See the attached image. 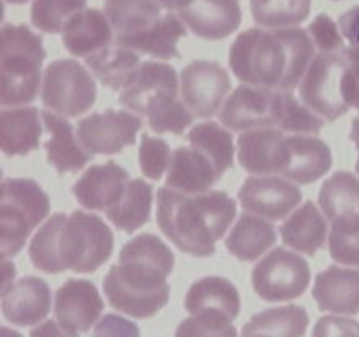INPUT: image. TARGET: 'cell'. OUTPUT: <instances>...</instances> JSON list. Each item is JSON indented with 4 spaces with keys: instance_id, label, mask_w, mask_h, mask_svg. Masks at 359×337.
Masks as SVG:
<instances>
[{
    "instance_id": "6da1fadb",
    "label": "cell",
    "mask_w": 359,
    "mask_h": 337,
    "mask_svg": "<svg viewBox=\"0 0 359 337\" xmlns=\"http://www.w3.org/2000/svg\"><path fill=\"white\" fill-rule=\"evenodd\" d=\"M174 253L154 234H140L126 242L119 263L104 277L109 304L133 318H151L167 305Z\"/></svg>"
},
{
    "instance_id": "7a4b0ae2",
    "label": "cell",
    "mask_w": 359,
    "mask_h": 337,
    "mask_svg": "<svg viewBox=\"0 0 359 337\" xmlns=\"http://www.w3.org/2000/svg\"><path fill=\"white\" fill-rule=\"evenodd\" d=\"M114 235L97 214L74 211L56 213L34 235L28 248L30 262L39 270L60 274L95 272L112 255Z\"/></svg>"
},
{
    "instance_id": "3957f363",
    "label": "cell",
    "mask_w": 359,
    "mask_h": 337,
    "mask_svg": "<svg viewBox=\"0 0 359 337\" xmlns=\"http://www.w3.org/2000/svg\"><path fill=\"white\" fill-rule=\"evenodd\" d=\"M156 221L165 235L198 258L216 253V242L226 234L237 214V204L224 192L182 193L168 186L158 190Z\"/></svg>"
},
{
    "instance_id": "277c9868",
    "label": "cell",
    "mask_w": 359,
    "mask_h": 337,
    "mask_svg": "<svg viewBox=\"0 0 359 337\" xmlns=\"http://www.w3.org/2000/svg\"><path fill=\"white\" fill-rule=\"evenodd\" d=\"M46 51L42 39L27 25L2 27L0 74H2V107H18L37 98L42 88V63Z\"/></svg>"
},
{
    "instance_id": "5b68a950",
    "label": "cell",
    "mask_w": 359,
    "mask_h": 337,
    "mask_svg": "<svg viewBox=\"0 0 359 337\" xmlns=\"http://www.w3.org/2000/svg\"><path fill=\"white\" fill-rule=\"evenodd\" d=\"M49 214V197L37 181L6 178L0 199V251L4 258L18 255L32 232Z\"/></svg>"
},
{
    "instance_id": "8992f818",
    "label": "cell",
    "mask_w": 359,
    "mask_h": 337,
    "mask_svg": "<svg viewBox=\"0 0 359 337\" xmlns=\"http://www.w3.org/2000/svg\"><path fill=\"white\" fill-rule=\"evenodd\" d=\"M230 67L244 84L279 90L287 70V51L277 30L249 28L230 48Z\"/></svg>"
},
{
    "instance_id": "52a82bcc",
    "label": "cell",
    "mask_w": 359,
    "mask_h": 337,
    "mask_svg": "<svg viewBox=\"0 0 359 337\" xmlns=\"http://www.w3.org/2000/svg\"><path fill=\"white\" fill-rule=\"evenodd\" d=\"M97 98L93 76L77 60H55L44 70L41 100L48 111L76 118L90 111Z\"/></svg>"
},
{
    "instance_id": "ba28073f",
    "label": "cell",
    "mask_w": 359,
    "mask_h": 337,
    "mask_svg": "<svg viewBox=\"0 0 359 337\" xmlns=\"http://www.w3.org/2000/svg\"><path fill=\"white\" fill-rule=\"evenodd\" d=\"M347 58L344 53H318L300 83V98L309 109L332 123L342 118L349 105L342 95Z\"/></svg>"
},
{
    "instance_id": "9c48e42d",
    "label": "cell",
    "mask_w": 359,
    "mask_h": 337,
    "mask_svg": "<svg viewBox=\"0 0 359 337\" xmlns=\"http://www.w3.org/2000/svg\"><path fill=\"white\" fill-rule=\"evenodd\" d=\"M251 279L256 295L263 300H293L309 288L311 267L297 253L277 248L252 269Z\"/></svg>"
},
{
    "instance_id": "30bf717a",
    "label": "cell",
    "mask_w": 359,
    "mask_h": 337,
    "mask_svg": "<svg viewBox=\"0 0 359 337\" xmlns=\"http://www.w3.org/2000/svg\"><path fill=\"white\" fill-rule=\"evenodd\" d=\"M219 119L233 132L277 128L280 119V90L242 84L226 98L219 111Z\"/></svg>"
},
{
    "instance_id": "8fae6325",
    "label": "cell",
    "mask_w": 359,
    "mask_h": 337,
    "mask_svg": "<svg viewBox=\"0 0 359 337\" xmlns=\"http://www.w3.org/2000/svg\"><path fill=\"white\" fill-rule=\"evenodd\" d=\"M181 90L177 72L168 63L142 62L119 93V104L139 114H151L161 105L175 100Z\"/></svg>"
},
{
    "instance_id": "7c38bea8",
    "label": "cell",
    "mask_w": 359,
    "mask_h": 337,
    "mask_svg": "<svg viewBox=\"0 0 359 337\" xmlns=\"http://www.w3.org/2000/svg\"><path fill=\"white\" fill-rule=\"evenodd\" d=\"M230 88V76L217 62L195 60L181 72V98L196 118L219 112Z\"/></svg>"
},
{
    "instance_id": "4fadbf2b",
    "label": "cell",
    "mask_w": 359,
    "mask_h": 337,
    "mask_svg": "<svg viewBox=\"0 0 359 337\" xmlns=\"http://www.w3.org/2000/svg\"><path fill=\"white\" fill-rule=\"evenodd\" d=\"M142 119L126 111L107 109L79 119L76 125L81 144L91 154H116L126 146H133Z\"/></svg>"
},
{
    "instance_id": "5bb4252c",
    "label": "cell",
    "mask_w": 359,
    "mask_h": 337,
    "mask_svg": "<svg viewBox=\"0 0 359 337\" xmlns=\"http://www.w3.org/2000/svg\"><path fill=\"white\" fill-rule=\"evenodd\" d=\"M241 206L248 213L270 221H279L297 209L302 192L293 181L273 176H252L238 190Z\"/></svg>"
},
{
    "instance_id": "9a60e30c",
    "label": "cell",
    "mask_w": 359,
    "mask_h": 337,
    "mask_svg": "<svg viewBox=\"0 0 359 337\" xmlns=\"http://www.w3.org/2000/svg\"><path fill=\"white\" fill-rule=\"evenodd\" d=\"M175 14L189 32L205 41L230 37L242 23V9L237 0H191Z\"/></svg>"
},
{
    "instance_id": "2e32d148",
    "label": "cell",
    "mask_w": 359,
    "mask_h": 337,
    "mask_svg": "<svg viewBox=\"0 0 359 337\" xmlns=\"http://www.w3.org/2000/svg\"><path fill=\"white\" fill-rule=\"evenodd\" d=\"M104 311L97 286L88 279H67L56 290V319L74 332H88Z\"/></svg>"
},
{
    "instance_id": "e0dca14e",
    "label": "cell",
    "mask_w": 359,
    "mask_h": 337,
    "mask_svg": "<svg viewBox=\"0 0 359 337\" xmlns=\"http://www.w3.org/2000/svg\"><path fill=\"white\" fill-rule=\"evenodd\" d=\"M130 183L126 168L114 161L93 165L72 186L77 202L88 211H109L125 193Z\"/></svg>"
},
{
    "instance_id": "ac0fdd59",
    "label": "cell",
    "mask_w": 359,
    "mask_h": 337,
    "mask_svg": "<svg viewBox=\"0 0 359 337\" xmlns=\"http://www.w3.org/2000/svg\"><path fill=\"white\" fill-rule=\"evenodd\" d=\"M238 161L255 176L283 174L287 161L283 130L258 128L242 133L238 137Z\"/></svg>"
},
{
    "instance_id": "d6986e66",
    "label": "cell",
    "mask_w": 359,
    "mask_h": 337,
    "mask_svg": "<svg viewBox=\"0 0 359 337\" xmlns=\"http://www.w3.org/2000/svg\"><path fill=\"white\" fill-rule=\"evenodd\" d=\"M287 161L280 176L298 185H311L332 168V150L316 136L293 133L286 137Z\"/></svg>"
},
{
    "instance_id": "ffe728a7",
    "label": "cell",
    "mask_w": 359,
    "mask_h": 337,
    "mask_svg": "<svg viewBox=\"0 0 359 337\" xmlns=\"http://www.w3.org/2000/svg\"><path fill=\"white\" fill-rule=\"evenodd\" d=\"M2 295V315L14 325L41 323L51 309V290L41 277H21Z\"/></svg>"
},
{
    "instance_id": "44dd1931",
    "label": "cell",
    "mask_w": 359,
    "mask_h": 337,
    "mask_svg": "<svg viewBox=\"0 0 359 337\" xmlns=\"http://www.w3.org/2000/svg\"><path fill=\"white\" fill-rule=\"evenodd\" d=\"M42 121L49 133L44 147L48 161L60 174L79 172L84 165L90 164L93 154L81 144L76 128L63 116L51 111H42Z\"/></svg>"
},
{
    "instance_id": "7402d4cb",
    "label": "cell",
    "mask_w": 359,
    "mask_h": 337,
    "mask_svg": "<svg viewBox=\"0 0 359 337\" xmlns=\"http://www.w3.org/2000/svg\"><path fill=\"white\" fill-rule=\"evenodd\" d=\"M184 305L193 316H216L233 322L241 312V295L231 281L209 276L189 286Z\"/></svg>"
},
{
    "instance_id": "603a6c76",
    "label": "cell",
    "mask_w": 359,
    "mask_h": 337,
    "mask_svg": "<svg viewBox=\"0 0 359 337\" xmlns=\"http://www.w3.org/2000/svg\"><path fill=\"white\" fill-rule=\"evenodd\" d=\"M62 39L70 55L88 58L112 44L116 35L104 11L86 7L67 21L62 30Z\"/></svg>"
},
{
    "instance_id": "cb8c5ba5",
    "label": "cell",
    "mask_w": 359,
    "mask_h": 337,
    "mask_svg": "<svg viewBox=\"0 0 359 337\" xmlns=\"http://www.w3.org/2000/svg\"><path fill=\"white\" fill-rule=\"evenodd\" d=\"M223 176L212 161L193 146H181L172 153L168 165L167 186L182 193L210 192Z\"/></svg>"
},
{
    "instance_id": "d4e9b609",
    "label": "cell",
    "mask_w": 359,
    "mask_h": 337,
    "mask_svg": "<svg viewBox=\"0 0 359 337\" xmlns=\"http://www.w3.org/2000/svg\"><path fill=\"white\" fill-rule=\"evenodd\" d=\"M312 295L323 311L337 312V315H358L359 269L328 267L316 277Z\"/></svg>"
},
{
    "instance_id": "484cf974",
    "label": "cell",
    "mask_w": 359,
    "mask_h": 337,
    "mask_svg": "<svg viewBox=\"0 0 359 337\" xmlns=\"http://www.w3.org/2000/svg\"><path fill=\"white\" fill-rule=\"evenodd\" d=\"M41 112L35 107H4L0 114V146L6 157H23L41 144Z\"/></svg>"
},
{
    "instance_id": "4316f807",
    "label": "cell",
    "mask_w": 359,
    "mask_h": 337,
    "mask_svg": "<svg viewBox=\"0 0 359 337\" xmlns=\"http://www.w3.org/2000/svg\"><path fill=\"white\" fill-rule=\"evenodd\" d=\"M186 32H188V28L182 23L181 18L175 13L167 11L149 28L142 30L140 34L132 35V37L118 41V44L125 46L135 53L154 56V58L170 60L179 56L177 46L179 41L186 35Z\"/></svg>"
},
{
    "instance_id": "83f0119b",
    "label": "cell",
    "mask_w": 359,
    "mask_h": 337,
    "mask_svg": "<svg viewBox=\"0 0 359 337\" xmlns=\"http://www.w3.org/2000/svg\"><path fill=\"white\" fill-rule=\"evenodd\" d=\"M326 218L316 207L314 202H305L304 206L294 209L291 216L280 227V237L284 244L293 248L294 251L316 255L326 242Z\"/></svg>"
},
{
    "instance_id": "f1b7e54d",
    "label": "cell",
    "mask_w": 359,
    "mask_h": 337,
    "mask_svg": "<svg viewBox=\"0 0 359 337\" xmlns=\"http://www.w3.org/2000/svg\"><path fill=\"white\" fill-rule=\"evenodd\" d=\"M277 241V232L270 220L244 213L226 239V248L241 262L259 258Z\"/></svg>"
},
{
    "instance_id": "f546056e",
    "label": "cell",
    "mask_w": 359,
    "mask_h": 337,
    "mask_svg": "<svg viewBox=\"0 0 359 337\" xmlns=\"http://www.w3.org/2000/svg\"><path fill=\"white\" fill-rule=\"evenodd\" d=\"M163 11L156 0H105L104 2V13L111 21L116 42L149 28L160 20Z\"/></svg>"
},
{
    "instance_id": "4dcf8cb0",
    "label": "cell",
    "mask_w": 359,
    "mask_h": 337,
    "mask_svg": "<svg viewBox=\"0 0 359 337\" xmlns=\"http://www.w3.org/2000/svg\"><path fill=\"white\" fill-rule=\"evenodd\" d=\"M84 62L90 67L93 76L112 91H121L126 81L140 65L139 55L125 46H119L116 41L107 48L84 58Z\"/></svg>"
},
{
    "instance_id": "1f68e13d",
    "label": "cell",
    "mask_w": 359,
    "mask_h": 337,
    "mask_svg": "<svg viewBox=\"0 0 359 337\" xmlns=\"http://www.w3.org/2000/svg\"><path fill=\"white\" fill-rule=\"evenodd\" d=\"M151 206H153V186L144 179H130L119 202L105 211V214L116 228L132 234L149 221Z\"/></svg>"
},
{
    "instance_id": "d6a6232c",
    "label": "cell",
    "mask_w": 359,
    "mask_h": 337,
    "mask_svg": "<svg viewBox=\"0 0 359 337\" xmlns=\"http://www.w3.org/2000/svg\"><path fill=\"white\" fill-rule=\"evenodd\" d=\"M309 326V315L302 305L272 308L252 316L242 329V337H304Z\"/></svg>"
},
{
    "instance_id": "836d02e7",
    "label": "cell",
    "mask_w": 359,
    "mask_h": 337,
    "mask_svg": "<svg viewBox=\"0 0 359 337\" xmlns=\"http://www.w3.org/2000/svg\"><path fill=\"white\" fill-rule=\"evenodd\" d=\"M319 206L330 221L359 214V179L351 172H335L319 190Z\"/></svg>"
},
{
    "instance_id": "e575fe53",
    "label": "cell",
    "mask_w": 359,
    "mask_h": 337,
    "mask_svg": "<svg viewBox=\"0 0 359 337\" xmlns=\"http://www.w3.org/2000/svg\"><path fill=\"white\" fill-rule=\"evenodd\" d=\"M188 140L189 146L196 147L212 161L221 176L233 165L235 144L226 126H221L214 121L200 123L189 130Z\"/></svg>"
},
{
    "instance_id": "d590c367",
    "label": "cell",
    "mask_w": 359,
    "mask_h": 337,
    "mask_svg": "<svg viewBox=\"0 0 359 337\" xmlns=\"http://www.w3.org/2000/svg\"><path fill=\"white\" fill-rule=\"evenodd\" d=\"M311 7L312 0H251L252 20L269 30L298 27L309 18Z\"/></svg>"
},
{
    "instance_id": "8d00e7d4",
    "label": "cell",
    "mask_w": 359,
    "mask_h": 337,
    "mask_svg": "<svg viewBox=\"0 0 359 337\" xmlns=\"http://www.w3.org/2000/svg\"><path fill=\"white\" fill-rule=\"evenodd\" d=\"M88 0H34L30 16L32 25L44 34H62L67 21L83 9Z\"/></svg>"
},
{
    "instance_id": "74e56055",
    "label": "cell",
    "mask_w": 359,
    "mask_h": 337,
    "mask_svg": "<svg viewBox=\"0 0 359 337\" xmlns=\"http://www.w3.org/2000/svg\"><path fill=\"white\" fill-rule=\"evenodd\" d=\"M330 255L342 265L359 267V214L340 216L332 221Z\"/></svg>"
},
{
    "instance_id": "f35d334b",
    "label": "cell",
    "mask_w": 359,
    "mask_h": 337,
    "mask_svg": "<svg viewBox=\"0 0 359 337\" xmlns=\"http://www.w3.org/2000/svg\"><path fill=\"white\" fill-rule=\"evenodd\" d=\"M325 126V119L316 114L291 91H280V119L277 128L302 136H318Z\"/></svg>"
},
{
    "instance_id": "ab89813d",
    "label": "cell",
    "mask_w": 359,
    "mask_h": 337,
    "mask_svg": "<svg viewBox=\"0 0 359 337\" xmlns=\"http://www.w3.org/2000/svg\"><path fill=\"white\" fill-rule=\"evenodd\" d=\"M193 112L189 111L188 105L182 102V98H175V100L168 102V104L161 105L160 109L147 114V123H149L151 130L156 133H175L181 136L188 126L193 123Z\"/></svg>"
},
{
    "instance_id": "60d3db41",
    "label": "cell",
    "mask_w": 359,
    "mask_h": 337,
    "mask_svg": "<svg viewBox=\"0 0 359 337\" xmlns=\"http://www.w3.org/2000/svg\"><path fill=\"white\" fill-rule=\"evenodd\" d=\"M170 160V146L167 140L151 137L149 133H142L139 146V164L146 178L153 179V181L161 179L165 171H168Z\"/></svg>"
},
{
    "instance_id": "b9f144b4",
    "label": "cell",
    "mask_w": 359,
    "mask_h": 337,
    "mask_svg": "<svg viewBox=\"0 0 359 337\" xmlns=\"http://www.w3.org/2000/svg\"><path fill=\"white\" fill-rule=\"evenodd\" d=\"M175 337H237V329L224 318L191 315L179 323Z\"/></svg>"
},
{
    "instance_id": "7bdbcfd3",
    "label": "cell",
    "mask_w": 359,
    "mask_h": 337,
    "mask_svg": "<svg viewBox=\"0 0 359 337\" xmlns=\"http://www.w3.org/2000/svg\"><path fill=\"white\" fill-rule=\"evenodd\" d=\"M309 35L314 41L319 53H344L346 51V37L342 35L339 25L328 14H318L309 25Z\"/></svg>"
},
{
    "instance_id": "ee69618b",
    "label": "cell",
    "mask_w": 359,
    "mask_h": 337,
    "mask_svg": "<svg viewBox=\"0 0 359 337\" xmlns=\"http://www.w3.org/2000/svg\"><path fill=\"white\" fill-rule=\"evenodd\" d=\"M347 58L346 72L342 77V95L349 107L359 109V49L347 46L344 51Z\"/></svg>"
},
{
    "instance_id": "f6af8a7d",
    "label": "cell",
    "mask_w": 359,
    "mask_h": 337,
    "mask_svg": "<svg viewBox=\"0 0 359 337\" xmlns=\"http://www.w3.org/2000/svg\"><path fill=\"white\" fill-rule=\"evenodd\" d=\"M312 337H359V323L340 316H323L314 325Z\"/></svg>"
},
{
    "instance_id": "bcb514c9",
    "label": "cell",
    "mask_w": 359,
    "mask_h": 337,
    "mask_svg": "<svg viewBox=\"0 0 359 337\" xmlns=\"http://www.w3.org/2000/svg\"><path fill=\"white\" fill-rule=\"evenodd\" d=\"M91 337H140L139 326L119 315H105L97 323Z\"/></svg>"
},
{
    "instance_id": "7dc6e473",
    "label": "cell",
    "mask_w": 359,
    "mask_h": 337,
    "mask_svg": "<svg viewBox=\"0 0 359 337\" xmlns=\"http://www.w3.org/2000/svg\"><path fill=\"white\" fill-rule=\"evenodd\" d=\"M339 27L349 48L359 49V4L339 18Z\"/></svg>"
},
{
    "instance_id": "c3c4849f",
    "label": "cell",
    "mask_w": 359,
    "mask_h": 337,
    "mask_svg": "<svg viewBox=\"0 0 359 337\" xmlns=\"http://www.w3.org/2000/svg\"><path fill=\"white\" fill-rule=\"evenodd\" d=\"M30 337H79L77 332L67 329L62 323H56L55 319H48V322L41 323L35 326L30 332Z\"/></svg>"
},
{
    "instance_id": "681fc988",
    "label": "cell",
    "mask_w": 359,
    "mask_h": 337,
    "mask_svg": "<svg viewBox=\"0 0 359 337\" xmlns=\"http://www.w3.org/2000/svg\"><path fill=\"white\" fill-rule=\"evenodd\" d=\"M14 274H16V269H14L13 263L9 262L7 258H4V288H2V293H6L11 286H13V279H14Z\"/></svg>"
},
{
    "instance_id": "f907efd6",
    "label": "cell",
    "mask_w": 359,
    "mask_h": 337,
    "mask_svg": "<svg viewBox=\"0 0 359 337\" xmlns=\"http://www.w3.org/2000/svg\"><path fill=\"white\" fill-rule=\"evenodd\" d=\"M156 2L160 4L165 11H170V13H179V11H181L182 7L188 6L191 0H156Z\"/></svg>"
},
{
    "instance_id": "816d5d0a",
    "label": "cell",
    "mask_w": 359,
    "mask_h": 337,
    "mask_svg": "<svg viewBox=\"0 0 359 337\" xmlns=\"http://www.w3.org/2000/svg\"><path fill=\"white\" fill-rule=\"evenodd\" d=\"M351 140H353L354 146L359 150V114L353 119V126H351Z\"/></svg>"
},
{
    "instance_id": "f5cc1de1",
    "label": "cell",
    "mask_w": 359,
    "mask_h": 337,
    "mask_svg": "<svg viewBox=\"0 0 359 337\" xmlns=\"http://www.w3.org/2000/svg\"><path fill=\"white\" fill-rule=\"evenodd\" d=\"M2 337H21V333L14 332L9 326H2Z\"/></svg>"
},
{
    "instance_id": "db71d44e",
    "label": "cell",
    "mask_w": 359,
    "mask_h": 337,
    "mask_svg": "<svg viewBox=\"0 0 359 337\" xmlns=\"http://www.w3.org/2000/svg\"><path fill=\"white\" fill-rule=\"evenodd\" d=\"M7 4H16V6H21V4H27L28 0H4Z\"/></svg>"
},
{
    "instance_id": "11a10c76",
    "label": "cell",
    "mask_w": 359,
    "mask_h": 337,
    "mask_svg": "<svg viewBox=\"0 0 359 337\" xmlns=\"http://www.w3.org/2000/svg\"><path fill=\"white\" fill-rule=\"evenodd\" d=\"M356 172H358V176H359V158H358V161H356Z\"/></svg>"
},
{
    "instance_id": "9f6ffc18",
    "label": "cell",
    "mask_w": 359,
    "mask_h": 337,
    "mask_svg": "<svg viewBox=\"0 0 359 337\" xmlns=\"http://www.w3.org/2000/svg\"><path fill=\"white\" fill-rule=\"evenodd\" d=\"M249 337H269V336H262V333H258V336H249Z\"/></svg>"
}]
</instances>
